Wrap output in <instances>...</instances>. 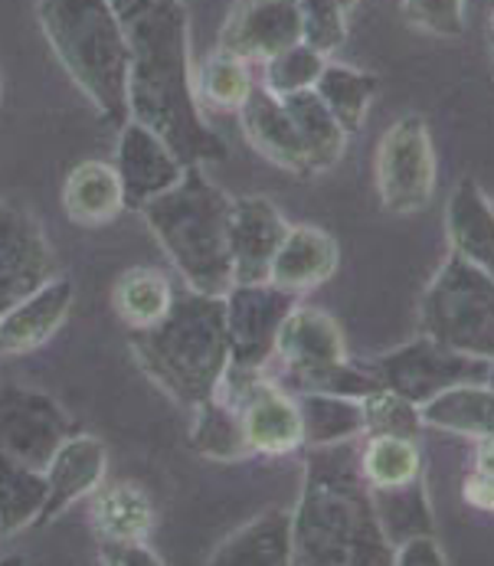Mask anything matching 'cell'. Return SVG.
<instances>
[{"label": "cell", "instance_id": "3957f363", "mask_svg": "<svg viewBox=\"0 0 494 566\" xmlns=\"http://www.w3.org/2000/svg\"><path fill=\"white\" fill-rule=\"evenodd\" d=\"M128 344L138 367L174 403L190 409L213 397L230 370L227 302L183 285L161 322L128 331Z\"/></svg>", "mask_w": 494, "mask_h": 566}, {"label": "cell", "instance_id": "836d02e7", "mask_svg": "<svg viewBox=\"0 0 494 566\" xmlns=\"http://www.w3.org/2000/svg\"><path fill=\"white\" fill-rule=\"evenodd\" d=\"M197 80V98L217 112H240L249 92L255 88V76L246 60L227 53L217 46V53L207 56V63L200 66Z\"/></svg>", "mask_w": 494, "mask_h": 566}, {"label": "cell", "instance_id": "d4e9b609", "mask_svg": "<svg viewBox=\"0 0 494 566\" xmlns=\"http://www.w3.org/2000/svg\"><path fill=\"white\" fill-rule=\"evenodd\" d=\"M190 449L210 462H243L252 455L243 429V416L237 403L223 394H213L197 406H190Z\"/></svg>", "mask_w": 494, "mask_h": 566}, {"label": "cell", "instance_id": "30bf717a", "mask_svg": "<svg viewBox=\"0 0 494 566\" xmlns=\"http://www.w3.org/2000/svg\"><path fill=\"white\" fill-rule=\"evenodd\" d=\"M217 394L240 409L252 455L278 459L305 449L302 412L292 390L278 387L265 374H243L230 367Z\"/></svg>", "mask_w": 494, "mask_h": 566}, {"label": "cell", "instance_id": "4fadbf2b", "mask_svg": "<svg viewBox=\"0 0 494 566\" xmlns=\"http://www.w3.org/2000/svg\"><path fill=\"white\" fill-rule=\"evenodd\" d=\"M347 357L350 354L340 324L322 308L295 305L282 322L272 360L282 364V370L292 380V394H298V390H315L318 380Z\"/></svg>", "mask_w": 494, "mask_h": 566}, {"label": "cell", "instance_id": "83f0119b", "mask_svg": "<svg viewBox=\"0 0 494 566\" xmlns=\"http://www.w3.org/2000/svg\"><path fill=\"white\" fill-rule=\"evenodd\" d=\"M370 494H374V511H377L380 531L393 544V551L416 534H435V514L429 504L425 472L403 485L370 488Z\"/></svg>", "mask_w": 494, "mask_h": 566}, {"label": "cell", "instance_id": "7c38bea8", "mask_svg": "<svg viewBox=\"0 0 494 566\" xmlns=\"http://www.w3.org/2000/svg\"><path fill=\"white\" fill-rule=\"evenodd\" d=\"M53 275H60L56 252L40 220L23 207L0 200V312L46 285Z\"/></svg>", "mask_w": 494, "mask_h": 566}, {"label": "cell", "instance_id": "9c48e42d", "mask_svg": "<svg viewBox=\"0 0 494 566\" xmlns=\"http://www.w3.org/2000/svg\"><path fill=\"white\" fill-rule=\"evenodd\" d=\"M374 367V374L380 377V384L400 397H407L416 406L429 403L432 397H439L449 387L459 384H475L488 377V360L459 354L452 347H442L439 340L419 334L407 340L397 350H387L380 357L367 360Z\"/></svg>", "mask_w": 494, "mask_h": 566}, {"label": "cell", "instance_id": "e0dca14e", "mask_svg": "<svg viewBox=\"0 0 494 566\" xmlns=\"http://www.w3.org/2000/svg\"><path fill=\"white\" fill-rule=\"evenodd\" d=\"M285 213L265 197H233L230 207V255L233 282H269L272 259L288 233Z\"/></svg>", "mask_w": 494, "mask_h": 566}, {"label": "cell", "instance_id": "d590c367", "mask_svg": "<svg viewBox=\"0 0 494 566\" xmlns=\"http://www.w3.org/2000/svg\"><path fill=\"white\" fill-rule=\"evenodd\" d=\"M360 403H364V436H403L419 442L425 422H422V409L412 400L380 387Z\"/></svg>", "mask_w": 494, "mask_h": 566}, {"label": "cell", "instance_id": "8d00e7d4", "mask_svg": "<svg viewBox=\"0 0 494 566\" xmlns=\"http://www.w3.org/2000/svg\"><path fill=\"white\" fill-rule=\"evenodd\" d=\"M305 43L334 56L347 40V7L340 0H298Z\"/></svg>", "mask_w": 494, "mask_h": 566}, {"label": "cell", "instance_id": "2e32d148", "mask_svg": "<svg viewBox=\"0 0 494 566\" xmlns=\"http://www.w3.org/2000/svg\"><path fill=\"white\" fill-rule=\"evenodd\" d=\"M46 504L40 527L63 517L73 504L92 497L108 479V449L92 432H73L46 465Z\"/></svg>", "mask_w": 494, "mask_h": 566}, {"label": "cell", "instance_id": "60d3db41", "mask_svg": "<svg viewBox=\"0 0 494 566\" xmlns=\"http://www.w3.org/2000/svg\"><path fill=\"white\" fill-rule=\"evenodd\" d=\"M465 501L479 511H494V475L492 472H479L472 469V475L465 479V488H462Z\"/></svg>", "mask_w": 494, "mask_h": 566}, {"label": "cell", "instance_id": "7bdbcfd3", "mask_svg": "<svg viewBox=\"0 0 494 566\" xmlns=\"http://www.w3.org/2000/svg\"><path fill=\"white\" fill-rule=\"evenodd\" d=\"M485 384H488V387H492V390H494V364H492V367H488V377H485Z\"/></svg>", "mask_w": 494, "mask_h": 566}, {"label": "cell", "instance_id": "1f68e13d", "mask_svg": "<svg viewBox=\"0 0 494 566\" xmlns=\"http://www.w3.org/2000/svg\"><path fill=\"white\" fill-rule=\"evenodd\" d=\"M46 504V475L0 459V537L40 527Z\"/></svg>", "mask_w": 494, "mask_h": 566}, {"label": "cell", "instance_id": "ffe728a7", "mask_svg": "<svg viewBox=\"0 0 494 566\" xmlns=\"http://www.w3.org/2000/svg\"><path fill=\"white\" fill-rule=\"evenodd\" d=\"M337 259H340V252H337V243L328 230L312 227V223L288 227L285 240L272 259L269 282L302 298L305 292L328 282L337 272Z\"/></svg>", "mask_w": 494, "mask_h": 566}, {"label": "cell", "instance_id": "5b68a950", "mask_svg": "<svg viewBox=\"0 0 494 566\" xmlns=\"http://www.w3.org/2000/svg\"><path fill=\"white\" fill-rule=\"evenodd\" d=\"M40 30L102 125L128 122L132 50L112 0H36Z\"/></svg>", "mask_w": 494, "mask_h": 566}, {"label": "cell", "instance_id": "6da1fadb", "mask_svg": "<svg viewBox=\"0 0 494 566\" xmlns=\"http://www.w3.org/2000/svg\"><path fill=\"white\" fill-rule=\"evenodd\" d=\"M132 50L128 118L158 132L187 167L227 158L210 128L190 66V30L183 0H112Z\"/></svg>", "mask_w": 494, "mask_h": 566}, {"label": "cell", "instance_id": "ee69618b", "mask_svg": "<svg viewBox=\"0 0 494 566\" xmlns=\"http://www.w3.org/2000/svg\"><path fill=\"white\" fill-rule=\"evenodd\" d=\"M340 3H344V7H347V10H350V7H354V3H357V0H340Z\"/></svg>", "mask_w": 494, "mask_h": 566}, {"label": "cell", "instance_id": "ba28073f", "mask_svg": "<svg viewBox=\"0 0 494 566\" xmlns=\"http://www.w3.org/2000/svg\"><path fill=\"white\" fill-rule=\"evenodd\" d=\"M76 432L73 416L50 394L0 380V459L46 472L56 449Z\"/></svg>", "mask_w": 494, "mask_h": 566}, {"label": "cell", "instance_id": "603a6c76", "mask_svg": "<svg viewBox=\"0 0 494 566\" xmlns=\"http://www.w3.org/2000/svg\"><path fill=\"white\" fill-rule=\"evenodd\" d=\"M63 213L76 227H105L122 217L125 190L118 180V170L112 161H83L76 164L63 180Z\"/></svg>", "mask_w": 494, "mask_h": 566}, {"label": "cell", "instance_id": "7402d4cb", "mask_svg": "<svg viewBox=\"0 0 494 566\" xmlns=\"http://www.w3.org/2000/svg\"><path fill=\"white\" fill-rule=\"evenodd\" d=\"M210 564L217 566H288L292 564V511L269 507L223 537Z\"/></svg>", "mask_w": 494, "mask_h": 566}, {"label": "cell", "instance_id": "4316f807", "mask_svg": "<svg viewBox=\"0 0 494 566\" xmlns=\"http://www.w3.org/2000/svg\"><path fill=\"white\" fill-rule=\"evenodd\" d=\"M295 403L302 412L305 449H330L364 436V403L325 390H298Z\"/></svg>", "mask_w": 494, "mask_h": 566}, {"label": "cell", "instance_id": "f546056e", "mask_svg": "<svg viewBox=\"0 0 494 566\" xmlns=\"http://www.w3.org/2000/svg\"><path fill=\"white\" fill-rule=\"evenodd\" d=\"M305 148H308V158H312V170L315 174H325L334 164L344 158L347 151V132L337 125V118L328 112V105L318 98L315 88H305V92H292L282 98Z\"/></svg>", "mask_w": 494, "mask_h": 566}, {"label": "cell", "instance_id": "d6986e66", "mask_svg": "<svg viewBox=\"0 0 494 566\" xmlns=\"http://www.w3.org/2000/svg\"><path fill=\"white\" fill-rule=\"evenodd\" d=\"M240 125L246 132L249 145L275 167L295 174V177H312V158L308 148L285 108V102L278 95H272L262 82H255V88L249 92L243 108L237 112Z\"/></svg>", "mask_w": 494, "mask_h": 566}, {"label": "cell", "instance_id": "277c9868", "mask_svg": "<svg viewBox=\"0 0 494 566\" xmlns=\"http://www.w3.org/2000/svg\"><path fill=\"white\" fill-rule=\"evenodd\" d=\"M230 207L233 197L197 164L187 167L170 190L138 210L165 249L167 262L193 292L227 295L233 285Z\"/></svg>", "mask_w": 494, "mask_h": 566}, {"label": "cell", "instance_id": "4dcf8cb0", "mask_svg": "<svg viewBox=\"0 0 494 566\" xmlns=\"http://www.w3.org/2000/svg\"><path fill=\"white\" fill-rule=\"evenodd\" d=\"M377 88H380V80L374 73H364L357 66L334 63V60L325 63L322 76L315 82L318 98L328 105V112L347 135H357L364 128L370 102L377 98Z\"/></svg>", "mask_w": 494, "mask_h": 566}, {"label": "cell", "instance_id": "b9f144b4", "mask_svg": "<svg viewBox=\"0 0 494 566\" xmlns=\"http://www.w3.org/2000/svg\"><path fill=\"white\" fill-rule=\"evenodd\" d=\"M475 469H479V472H492L494 475V436H488V439H479V449H475Z\"/></svg>", "mask_w": 494, "mask_h": 566}, {"label": "cell", "instance_id": "8fae6325", "mask_svg": "<svg viewBox=\"0 0 494 566\" xmlns=\"http://www.w3.org/2000/svg\"><path fill=\"white\" fill-rule=\"evenodd\" d=\"M230 331V367L243 374H265L275 357L282 322L298 305V295L272 282H233L223 295Z\"/></svg>", "mask_w": 494, "mask_h": 566}, {"label": "cell", "instance_id": "d6a6232c", "mask_svg": "<svg viewBox=\"0 0 494 566\" xmlns=\"http://www.w3.org/2000/svg\"><path fill=\"white\" fill-rule=\"evenodd\" d=\"M357 462L370 488L403 485L425 472L419 442L403 436H367L364 449L357 452Z\"/></svg>", "mask_w": 494, "mask_h": 566}, {"label": "cell", "instance_id": "f1b7e54d", "mask_svg": "<svg viewBox=\"0 0 494 566\" xmlns=\"http://www.w3.org/2000/svg\"><path fill=\"white\" fill-rule=\"evenodd\" d=\"M174 298H177V292H174L167 272L148 269V265H135V269L122 272L112 289V308L128 331L161 322L170 312Z\"/></svg>", "mask_w": 494, "mask_h": 566}, {"label": "cell", "instance_id": "cb8c5ba5", "mask_svg": "<svg viewBox=\"0 0 494 566\" xmlns=\"http://www.w3.org/2000/svg\"><path fill=\"white\" fill-rule=\"evenodd\" d=\"M92 527L98 541H148L155 531V501L135 482H105L92 497Z\"/></svg>", "mask_w": 494, "mask_h": 566}, {"label": "cell", "instance_id": "9a60e30c", "mask_svg": "<svg viewBox=\"0 0 494 566\" xmlns=\"http://www.w3.org/2000/svg\"><path fill=\"white\" fill-rule=\"evenodd\" d=\"M112 164L118 170L128 210H141L148 200L161 197L187 170V164L177 158V151L165 138L135 118H128L118 128V145H115Z\"/></svg>", "mask_w": 494, "mask_h": 566}, {"label": "cell", "instance_id": "484cf974", "mask_svg": "<svg viewBox=\"0 0 494 566\" xmlns=\"http://www.w3.org/2000/svg\"><path fill=\"white\" fill-rule=\"evenodd\" d=\"M419 409H422V422L432 429L465 436L475 442L494 436V390L485 380L449 387Z\"/></svg>", "mask_w": 494, "mask_h": 566}, {"label": "cell", "instance_id": "74e56055", "mask_svg": "<svg viewBox=\"0 0 494 566\" xmlns=\"http://www.w3.org/2000/svg\"><path fill=\"white\" fill-rule=\"evenodd\" d=\"M403 20L419 33L459 40L465 33V0H400Z\"/></svg>", "mask_w": 494, "mask_h": 566}, {"label": "cell", "instance_id": "bcb514c9", "mask_svg": "<svg viewBox=\"0 0 494 566\" xmlns=\"http://www.w3.org/2000/svg\"><path fill=\"white\" fill-rule=\"evenodd\" d=\"M492 63H494V43H492Z\"/></svg>", "mask_w": 494, "mask_h": 566}, {"label": "cell", "instance_id": "44dd1931", "mask_svg": "<svg viewBox=\"0 0 494 566\" xmlns=\"http://www.w3.org/2000/svg\"><path fill=\"white\" fill-rule=\"evenodd\" d=\"M449 249L494 275V203L475 177H462L445 203Z\"/></svg>", "mask_w": 494, "mask_h": 566}, {"label": "cell", "instance_id": "ac0fdd59", "mask_svg": "<svg viewBox=\"0 0 494 566\" xmlns=\"http://www.w3.org/2000/svg\"><path fill=\"white\" fill-rule=\"evenodd\" d=\"M76 289L66 275H53L46 285L0 312V357H20L40 350L73 312Z\"/></svg>", "mask_w": 494, "mask_h": 566}, {"label": "cell", "instance_id": "5bb4252c", "mask_svg": "<svg viewBox=\"0 0 494 566\" xmlns=\"http://www.w3.org/2000/svg\"><path fill=\"white\" fill-rule=\"evenodd\" d=\"M302 40L298 0H233L220 30V50L246 60L249 66H262Z\"/></svg>", "mask_w": 494, "mask_h": 566}, {"label": "cell", "instance_id": "e575fe53", "mask_svg": "<svg viewBox=\"0 0 494 566\" xmlns=\"http://www.w3.org/2000/svg\"><path fill=\"white\" fill-rule=\"evenodd\" d=\"M330 56L328 53H322V50H315L312 43H295V46H288V50H282V53H275L272 60H265L262 63V85L272 92V95H278V98H285V95H292V92H305V88H315V82L322 76V70H325V63H328Z\"/></svg>", "mask_w": 494, "mask_h": 566}, {"label": "cell", "instance_id": "8992f818", "mask_svg": "<svg viewBox=\"0 0 494 566\" xmlns=\"http://www.w3.org/2000/svg\"><path fill=\"white\" fill-rule=\"evenodd\" d=\"M419 334L494 364V275L449 249L419 302Z\"/></svg>", "mask_w": 494, "mask_h": 566}, {"label": "cell", "instance_id": "ab89813d", "mask_svg": "<svg viewBox=\"0 0 494 566\" xmlns=\"http://www.w3.org/2000/svg\"><path fill=\"white\" fill-rule=\"evenodd\" d=\"M449 557L435 534H416L393 551V566H445Z\"/></svg>", "mask_w": 494, "mask_h": 566}, {"label": "cell", "instance_id": "52a82bcc", "mask_svg": "<svg viewBox=\"0 0 494 566\" xmlns=\"http://www.w3.org/2000/svg\"><path fill=\"white\" fill-rule=\"evenodd\" d=\"M435 148L429 122L422 115H403L393 122L374 158V180L380 207L393 217H412L432 203L435 193Z\"/></svg>", "mask_w": 494, "mask_h": 566}, {"label": "cell", "instance_id": "7a4b0ae2", "mask_svg": "<svg viewBox=\"0 0 494 566\" xmlns=\"http://www.w3.org/2000/svg\"><path fill=\"white\" fill-rule=\"evenodd\" d=\"M357 452L350 442L308 449L302 494L292 507V564L393 566V544L380 531Z\"/></svg>", "mask_w": 494, "mask_h": 566}, {"label": "cell", "instance_id": "f35d334b", "mask_svg": "<svg viewBox=\"0 0 494 566\" xmlns=\"http://www.w3.org/2000/svg\"><path fill=\"white\" fill-rule=\"evenodd\" d=\"M98 560L112 566H165L148 541H98Z\"/></svg>", "mask_w": 494, "mask_h": 566}, {"label": "cell", "instance_id": "f6af8a7d", "mask_svg": "<svg viewBox=\"0 0 494 566\" xmlns=\"http://www.w3.org/2000/svg\"><path fill=\"white\" fill-rule=\"evenodd\" d=\"M488 30H492V40H494V10H492V23H488Z\"/></svg>", "mask_w": 494, "mask_h": 566}]
</instances>
